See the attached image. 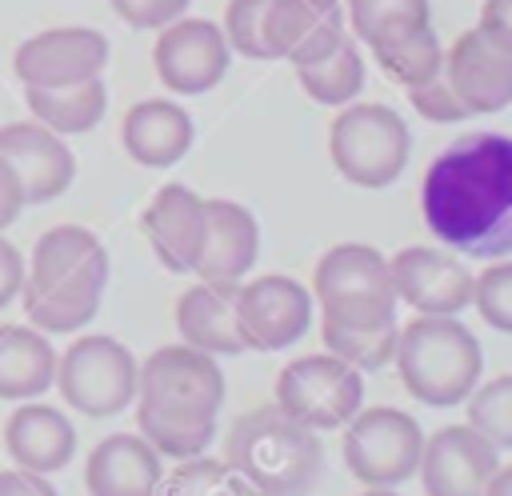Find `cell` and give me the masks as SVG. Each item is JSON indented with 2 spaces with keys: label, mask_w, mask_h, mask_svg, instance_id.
Returning a JSON list of instances; mask_svg holds the SVG:
<instances>
[{
  "label": "cell",
  "mask_w": 512,
  "mask_h": 496,
  "mask_svg": "<svg viewBox=\"0 0 512 496\" xmlns=\"http://www.w3.org/2000/svg\"><path fill=\"white\" fill-rule=\"evenodd\" d=\"M296 80L300 88L316 100V104H328V108H344L360 96L364 88V56L356 48L352 36H344L328 56L312 60V64H296Z\"/></svg>",
  "instance_id": "cell-27"
},
{
  "label": "cell",
  "mask_w": 512,
  "mask_h": 496,
  "mask_svg": "<svg viewBox=\"0 0 512 496\" xmlns=\"http://www.w3.org/2000/svg\"><path fill=\"white\" fill-rule=\"evenodd\" d=\"M0 496H60L48 476L28 468H4L0 472Z\"/></svg>",
  "instance_id": "cell-39"
},
{
  "label": "cell",
  "mask_w": 512,
  "mask_h": 496,
  "mask_svg": "<svg viewBox=\"0 0 512 496\" xmlns=\"http://www.w3.org/2000/svg\"><path fill=\"white\" fill-rule=\"evenodd\" d=\"M104 284H108V248L100 244V236L80 224H56L32 248L20 288L24 316L44 336L80 332L96 316Z\"/></svg>",
  "instance_id": "cell-2"
},
{
  "label": "cell",
  "mask_w": 512,
  "mask_h": 496,
  "mask_svg": "<svg viewBox=\"0 0 512 496\" xmlns=\"http://www.w3.org/2000/svg\"><path fill=\"white\" fill-rule=\"evenodd\" d=\"M160 476V452L140 432H112L84 460L88 496H156Z\"/></svg>",
  "instance_id": "cell-22"
},
{
  "label": "cell",
  "mask_w": 512,
  "mask_h": 496,
  "mask_svg": "<svg viewBox=\"0 0 512 496\" xmlns=\"http://www.w3.org/2000/svg\"><path fill=\"white\" fill-rule=\"evenodd\" d=\"M444 76L468 116L500 112L512 104V48L492 40L484 28H468L444 52Z\"/></svg>",
  "instance_id": "cell-16"
},
{
  "label": "cell",
  "mask_w": 512,
  "mask_h": 496,
  "mask_svg": "<svg viewBox=\"0 0 512 496\" xmlns=\"http://www.w3.org/2000/svg\"><path fill=\"white\" fill-rule=\"evenodd\" d=\"M472 304L484 324L496 332H512V260L488 264L480 276H472Z\"/></svg>",
  "instance_id": "cell-34"
},
{
  "label": "cell",
  "mask_w": 512,
  "mask_h": 496,
  "mask_svg": "<svg viewBox=\"0 0 512 496\" xmlns=\"http://www.w3.org/2000/svg\"><path fill=\"white\" fill-rule=\"evenodd\" d=\"M156 496H248V484L228 468V460L200 452L168 468L156 484Z\"/></svg>",
  "instance_id": "cell-31"
},
{
  "label": "cell",
  "mask_w": 512,
  "mask_h": 496,
  "mask_svg": "<svg viewBox=\"0 0 512 496\" xmlns=\"http://www.w3.org/2000/svg\"><path fill=\"white\" fill-rule=\"evenodd\" d=\"M120 140H124V152L136 164H144V168H172L176 160L188 156V148L196 140V128H192V116L176 100L152 96V100H140V104H132L124 112Z\"/></svg>",
  "instance_id": "cell-23"
},
{
  "label": "cell",
  "mask_w": 512,
  "mask_h": 496,
  "mask_svg": "<svg viewBox=\"0 0 512 496\" xmlns=\"http://www.w3.org/2000/svg\"><path fill=\"white\" fill-rule=\"evenodd\" d=\"M176 332L184 344L208 356H236L248 352L236 328V284L196 280L176 300Z\"/></svg>",
  "instance_id": "cell-24"
},
{
  "label": "cell",
  "mask_w": 512,
  "mask_h": 496,
  "mask_svg": "<svg viewBox=\"0 0 512 496\" xmlns=\"http://www.w3.org/2000/svg\"><path fill=\"white\" fill-rule=\"evenodd\" d=\"M360 496H396L392 488H368V492H360Z\"/></svg>",
  "instance_id": "cell-43"
},
{
  "label": "cell",
  "mask_w": 512,
  "mask_h": 496,
  "mask_svg": "<svg viewBox=\"0 0 512 496\" xmlns=\"http://www.w3.org/2000/svg\"><path fill=\"white\" fill-rule=\"evenodd\" d=\"M24 104L32 120L52 128L56 136H80L92 132L108 112V88L104 80H84L68 88H24Z\"/></svg>",
  "instance_id": "cell-26"
},
{
  "label": "cell",
  "mask_w": 512,
  "mask_h": 496,
  "mask_svg": "<svg viewBox=\"0 0 512 496\" xmlns=\"http://www.w3.org/2000/svg\"><path fill=\"white\" fill-rule=\"evenodd\" d=\"M408 124L388 104H344L328 128V156L356 188H388L408 164Z\"/></svg>",
  "instance_id": "cell-6"
},
{
  "label": "cell",
  "mask_w": 512,
  "mask_h": 496,
  "mask_svg": "<svg viewBox=\"0 0 512 496\" xmlns=\"http://www.w3.org/2000/svg\"><path fill=\"white\" fill-rule=\"evenodd\" d=\"M232 48L220 24L204 16H180L160 28L152 44V68L160 84L176 96H200L212 92L228 72Z\"/></svg>",
  "instance_id": "cell-12"
},
{
  "label": "cell",
  "mask_w": 512,
  "mask_h": 496,
  "mask_svg": "<svg viewBox=\"0 0 512 496\" xmlns=\"http://www.w3.org/2000/svg\"><path fill=\"white\" fill-rule=\"evenodd\" d=\"M4 448L16 460V468L52 476L72 464L76 456V428L72 420L52 404H28L20 400L4 420Z\"/></svg>",
  "instance_id": "cell-21"
},
{
  "label": "cell",
  "mask_w": 512,
  "mask_h": 496,
  "mask_svg": "<svg viewBox=\"0 0 512 496\" xmlns=\"http://www.w3.org/2000/svg\"><path fill=\"white\" fill-rule=\"evenodd\" d=\"M320 336H324V348L332 356H340L344 364H352L356 372H376L396 352V320L392 324H376V328H348V324L324 320Z\"/></svg>",
  "instance_id": "cell-30"
},
{
  "label": "cell",
  "mask_w": 512,
  "mask_h": 496,
  "mask_svg": "<svg viewBox=\"0 0 512 496\" xmlns=\"http://www.w3.org/2000/svg\"><path fill=\"white\" fill-rule=\"evenodd\" d=\"M388 276L396 300L424 316H456L472 304V272L444 248L408 244L388 256Z\"/></svg>",
  "instance_id": "cell-15"
},
{
  "label": "cell",
  "mask_w": 512,
  "mask_h": 496,
  "mask_svg": "<svg viewBox=\"0 0 512 496\" xmlns=\"http://www.w3.org/2000/svg\"><path fill=\"white\" fill-rule=\"evenodd\" d=\"M496 468L500 448H492L472 424H444L432 436H424L416 472L424 496H484Z\"/></svg>",
  "instance_id": "cell-14"
},
{
  "label": "cell",
  "mask_w": 512,
  "mask_h": 496,
  "mask_svg": "<svg viewBox=\"0 0 512 496\" xmlns=\"http://www.w3.org/2000/svg\"><path fill=\"white\" fill-rule=\"evenodd\" d=\"M404 92H408V104H412L424 120H432V124H456V120H468V108H464L460 96L452 92L444 68H440L436 76H428V80L404 88Z\"/></svg>",
  "instance_id": "cell-36"
},
{
  "label": "cell",
  "mask_w": 512,
  "mask_h": 496,
  "mask_svg": "<svg viewBox=\"0 0 512 496\" xmlns=\"http://www.w3.org/2000/svg\"><path fill=\"white\" fill-rule=\"evenodd\" d=\"M344 24L364 44L428 24V0H344Z\"/></svg>",
  "instance_id": "cell-29"
},
{
  "label": "cell",
  "mask_w": 512,
  "mask_h": 496,
  "mask_svg": "<svg viewBox=\"0 0 512 496\" xmlns=\"http://www.w3.org/2000/svg\"><path fill=\"white\" fill-rule=\"evenodd\" d=\"M360 400H364V372H356L332 352H312L280 368L272 404L284 408L292 420L328 432V428H344L360 412Z\"/></svg>",
  "instance_id": "cell-10"
},
{
  "label": "cell",
  "mask_w": 512,
  "mask_h": 496,
  "mask_svg": "<svg viewBox=\"0 0 512 496\" xmlns=\"http://www.w3.org/2000/svg\"><path fill=\"white\" fill-rule=\"evenodd\" d=\"M320 316L348 328H376L396 320V292L384 252L372 244H332L312 272Z\"/></svg>",
  "instance_id": "cell-5"
},
{
  "label": "cell",
  "mask_w": 512,
  "mask_h": 496,
  "mask_svg": "<svg viewBox=\"0 0 512 496\" xmlns=\"http://www.w3.org/2000/svg\"><path fill=\"white\" fill-rule=\"evenodd\" d=\"M272 0H228L224 8V36L228 48L248 56V60H272L268 40H264V16Z\"/></svg>",
  "instance_id": "cell-35"
},
{
  "label": "cell",
  "mask_w": 512,
  "mask_h": 496,
  "mask_svg": "<svg viewBox=\"0 0 512 496\" xmlns=\"http://www.w3.org/2000/svg\"><path fill=\"white\" fill-rule=\"evenodd\" d=\"M108 4L116 8V16L128 28H156L160 32L164 24L180 20L192 0H108Z\"/></svg>",
  "instance_id": "cell-37"
},
{
  "label": "cell",
  "mask_w": 512,
  "mask_h": 496,
  "mask_svg": "<svg viewBox=\"0 0 512 496\" xmlns=\"http://www.w3.org/2000/svg\"><path fill=\"white\" fill-rule=\"evenodd\" d=\"M484 496H512V464H500L488 480V492Z\"/></svg>",
  "instance_id": "cell-42"
},
{
  "label": "cell",
  "mask_w": 512,
  "mask_h": 496,
  "mask_svg": "<svg viewBox=\"0 0 512 496\" xmlns=\"http://www.w3.org/2000/svg\"><path fill=\"white\" fill-rule=\"evenodd\" d=\"M136 404L180 424H216L224 372L192 344H164L136 368Z\"/></svg>",
  "instance_id": "cell-7"
},
{
  "label": "cell",
  "mask_w": 512,
  "mask_h": 496,
  "mask_svg": "<svg viewBox=\"0 0 512 496\" xmlns=\"http://www.w3.org/2000/svg\"><path fill=\"white\" fill-rule=\"evenodd\" d=\"M136 356L116 336H80L56 356V388L84 416H116L136 400Z\"/></svg>",
  "instance_id": "cell-8"
},
{
  "label": "cell",
  "mask_w": 512,
  "mask_h": 496,
  "mask_svg": "<svg viewBox=\"0 0 512 496\" xmlns=\"http://www.w3.org/2000/svg\"><path fill=\"white\" fill-rule=\"evenodd\" d=\"M204 216H208V232H204V248L196 260V276L212 280V284H240L260 252V224L256 216L224 196L204 200Z\"/></svg>",
  "instance_id": "cell-20"
},
{
  "label": "cell",
  "mask_w": 512,
  "mask_h": 496,
  "mask_svg": "<svg viewBox=\"0 0 512 496\" xmlns=\"http://www.w3.org/2000/svg\"><path fill=\"white\" fill-rule=\"evenodd\" d=\"M340 452H344L348 472L356 480H364L368 488H396L416 476L420 452H424V432H420L416 416H408L404 408H388V404L360 408L344 424Z\"/></svg>",
  "instance_id": "cell-9"
},
{
  "label": "cell",
  "mask_w": 512,
  "mask_h": 496,
  "mask_svg": "<svg viewBox=\"0 0 512 496\" xmlns=\"http://www.w3.org/2000/svg\"><path fill=\"white\" fill-rule=\"evenodd\" d=\"M24 272H28V264H24L20 248H16L8 236H0V308H8V304L20 296Z\"/></svg>",
  "instance_id": "cell-38"
},
{
  "label": "cell",
  "mask_w": 512,
  "mask_h": 496,
  "mask_svg": "<svg viewBox=\"0 0 512 496\" xmlns=\"http://www.w3.org/2000/svg\"><path fill=\"white\" fill-rule=\"evenodd\" d=\"M0 156L12 164V172L24 188V204H48V200L64 196L76 180L72 148L64 144V136L44 128L40 120L0 124Z\"/></svg>",
  "instance_id": "cell-17"
},
{
  "label": "cell",
  "mask_w": 512,
  "mask_h": 496,
  "mask_svg": "<svg viewBox=\"0 0 512 496\" xmlns=\"http://www.w3.org/2000/svg\"><path fill=\"white\" fill-rule=\"evenodd\" d=\"M464 408H468V424L492 448H512V372L476 384L468 392Z\"/></svg>",
  "instance_id": "cell-32"
},
{
  "label": "cell",
  "mask_w": 512,
  "mask_h": 496,
  "mask_svg": "<svg viewBox=\"0 0 512 496\" xmlns=\"http://www.w3.org/2000/svg\"><path fill=\"white\" fill-rule=\"evenodd\" d=\"M56 384V348L32 324H0V400H36Z\"/></svg>",
  "instance_id": "cell-25"
},
{
  "label": "cell",
  "mask_w": 512,
  "mask_h": 496,
  "mask_svg": "<svg viewBox=\"0 0 512 496\" xmlns=\"http://www.w3.org/2000/svg\"><path fill=\"white\" fill-rule=\"evenodd\" d=\"M108 68V40L96 28H44L12 52V72L24 88H68L96 80Z\"/></svg>",
  "instance_id": "cell-13"
},
{
  "label": "cell",
  "mask_w": 512,
  "mask_h": 496,
  "mask_svg": "<svg viewBox=\"0 0 512 496\" xmlns=\"http://www.w3.org/2000/svg\"><path fill=\"white\" fill-rule=\"evenodd\" d=\"M368 48H372L376 64L384 68V76L396 80V84H404V88H412V84H420V80H428V76H436L444 68V44H440L432 20L420 24V28H412V32L376 40Z\"/></svg>",
  "instance_id": "cell-28"
},
{
  "label": "cell",
  "mask_w": 512,
  "mask_h": 496,
  "mask_svg": "<svg viewBox=\"0 0 512 496\" xmlns=\"http://www.w3.org/2000/svg\"><path fill=\"white\" fill-rule=\"evenodd\" d=\"M392 360H396L404 392L428 408L464 404L484 372L480 340L456 316L416 312L404 328H396Z\"/></svg>",
  "instance_id": "cell-4"
},
{
  "label": "cell",
  "mask_w": 512,
  "mask_h": 496,
  "mask_svg": "<svg viewBox=\"0 0 512 496\" xmlns=\"http://www.w3.org/2000/svg\"><path fill=\"white\" fill-rule=\"evenodd\" d=\"M224 460L256 496H304L324 480L320 432L276 404H260L232 420Z\"/></svg>",
  "instance_id": "cell-3"
},
{
  "label": "cell",
  "mask_w": 512,
  "mask_h": 496,
  "mask_svg": "<svg viewBox=\"0 0 512 496\" xmlns=\"http://www.w3.org/2000/svg\"><path fill=\"white\" fill-rule=\"evenodd\" d=\"M344 4L340 0H272L264 16V40L272 60L312 64L344 40Z\"/></svg>",
  "instance_id": "cell-18"
},
{
  "label": "cell",
  "mask_w": 512,
  "mask_h": 496,
  "mask_svg": "<svg viewBox=\"0 0 512 496\" xmlns=\"http://www.w3.org/2000/svg\"><path fill=\"white\" fill-rule=\"evenodd\" d=\"M136 432L168 460H188V456H200L212 436H216V424H180V420H164L148 408L136 404Z\"/></svg>",
  "instance_id": "cell-33"
},
{
  "label": "cell",
  "mask_w": 512,
  "mask_h": 496,
  "mask_svg": "<svg viewBox=\"0 0 512 496\" xmlns=\"http://www.w3.org/2000/svg\"><path fill=\"white\" fill-rule=\"evenodd\" d=\"M476 28H484L492 40H500V44L512 48V0H484Z\"/></svg>",
  "instance_id": "cell-41"
},
{
  "label": "cell",
  "mask_w": 512,
  "mask_h": 496,
  "mask_svg": "<svg viewBox=\"0 0 512 496\" xmlns=\"http://www.w3.org/2000/svg\"><path fill=\"white\" fill-rule=\"evenodd\" d=\"M312 324V292L284 276L268 272L256 280L236 284V328L244 348L252 352H280L296 344Z\"/></svg>",
  "instance_id": "cell-11"
},
{
  "label": "cell",
  "mask_w": 512,
  "mask_h": 496,
  "mask_svg": "<svg viewBox=\"0 0 512 496\" xmlns=\"http://www.w3.org/2000/svg\"><path fill=\"white\" fill-rule=\"evenodd\" d=\"M20 212H24V188H20L16 172H12V164L0 156V232L8 224H16Z\"/></svg>",
  "instance_id": "cell-40"
},
{
  "label": "cell",
  "mask_w": 512,
  "mask_h": 496,
  "mask_svg": "<svg viewBox=\"0 0 512 496\" xmlns=\"http://www.w3.org/2000/svg\"><path fill=\"white\" fill-rule=\"evenodd\" d=\"M140 228L156 252V260L168 272H192L204 248L208 216H204V196H196L184 184H164L148 200Z\"/></svg>",
  "instance_id": "cell-19"
},
{
  "label": "cell",
  "mask_w": 512,
  "mask_h": 496,
  "mask_svg": "<svg viewBox=\"0 0 512 496\" xmlns=\"http://www.w3.org/2000/svg\"><path fill=\"white\" fill-rule=\"evenodd\" d=\"M420 212L428 232L452 252L512 256V136H456L424 172Z\"/></svg>",
  "instance_id": "cell-1"
}]
</instances>
